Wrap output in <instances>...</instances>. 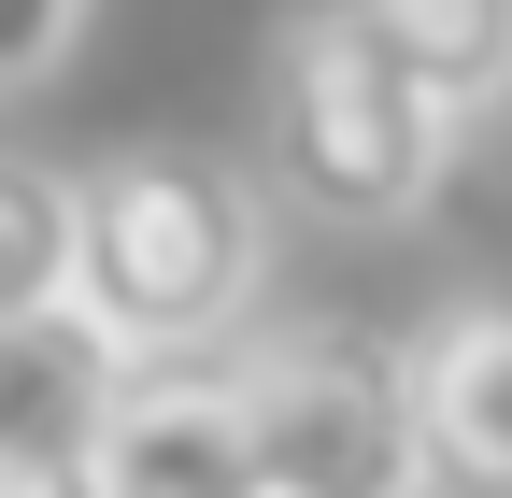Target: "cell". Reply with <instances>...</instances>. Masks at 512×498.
<instances>
[{
	"label": "cell",
	"mask_w": 512,
	"mask_h": 498,
	"mask_svg": "<svg viewBox=\"0 0 512 498\" xmlns=\"http://www.w3.org/2000/svg\"><path fill=\"white\" fill-rule=\"evenodd\" d=\"M256 285H271V200L256 171L200 157V143H128L100 171H72V314L128 356H228Z\"/></svg>",
	"instance_id": "obj_1"
},
{
	"label": "cell",
	"mask_w": 512,
	"mask_h": 498,
	"mask_svg": "<svg viewBox=\"0 0 512 498\" xmlns=\"http://www.w3.org/2000/svg\"><path fill=\"white\" fill-rule=\"evenodd\" d=\"M456 171V114H441L399 43L356 0H299L271 29V185L328 228H413Z\"/></svg>",
	"instance_id": "obj_2"
},
{
	"label": "cell",
	"mask_w": 512,
	"mask_h": 498,
	"mask_svg": "<svg viewBox=\"0 0 512 498\" xmlns=\"http://www.w3.org/2000/svg\"><path fill=\"white\" fill-rule=\"evenodd\" d=\"M228 399L256 442V498H427L399 342H342V328L256 342L228 356Z\"/></svg>",
	"instance_id": "obj_3"
},
{
	"label": "cell",
	"mask_w": 512,
	"mask_h": 498,
	"mask_svg": "<svg viewBox=\"0 0 512 498\" xmlns=\"http://www.w3.org/2000/svg\"><path fill=\"white\" fill-rule=\"evenodd\" d=\"M72 498H256V442H242L228 356L128 370L100 442H86V470H72Z\"/></svg>",
	"instance_id": "obj_4"
},
{
	"label": "cell",
	"mask_w": 512,
	"mask_h": 498,
	"mask_svg": "<svg viewBox=\"0 0 512 498\" xmlns=\"http://www.w3.org/2000/svg\"><path fill=\"white\" fill-rule=\"evenodd\" d=\"M399 385H413L427 498H512V285L441 299L399 342Z\"/></svg>",
	"instance_id": "obj_5"
},
{
	"label": "cell",
	"mask_w": 512,
	"mask_h": 498,
	"mask_svg": "<svg viewBox=\"0 0 512 498\" xmlns=\"http://www.w3.org/2000/svg\"><path fill=\"white\" fill-rule=\"evenodd\" d=\"M356 15L399 43V72L456 114V129L512 100V0H356Z\"/></svg>",
	"instance_id": "obj_6"
},
{
	"label": "cell",
	"mask_w": 512,
	"mask_h": 498,
	"mask_svg": "<svg viewBox=\"0 0 512 498\" xmlns=\"http://www.w3.org/2000/svg\"><path fill=\"white\" fill-rule=\"evenodd\" d=\"M72 299V171L0 157V328Z\"/></svg>",
	"instance_id": "obj_7"
},
{
	"label": "cell",
	"mask_w": 512,
	"mask_h": 498,
	"mask_svg": "<svg viewBox=\"0 0 512 498\" xmlns=\"http://www.w3.org/2000/svg\"><path fill=\"white\" fill-rule=\"evenodd\" d=\"M72 29H86V0H0V86H43L72 57Z\"/></svg>",
	"instance_id": "obj_8"
},
{
	"label": "cell",
	"mask_w": 512,
	"mask_h": 498,
	"mask_svg": "<svg viewBox=\"0 0 512 498\" xmlns=\"http://www.w3.org/2000/svg\"><path fill=\"white\" fill-rule=\"evenodd\" d=\"M0 498H15V484H0Z\"/></svg>",
	"instance_id": "obj_9"
}]
</instances>
